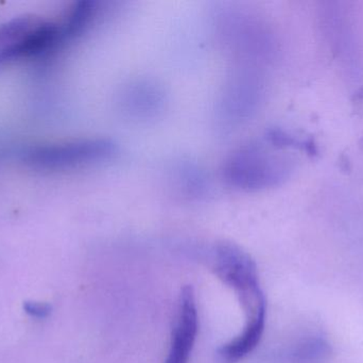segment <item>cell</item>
Here are the masks:
<instances>
[{
  "label": "cell",
  "instance_id": "obj_2",
  "mask_svg": "<svg viewBox=\"0 0 363 363\" xmlns=\"http://www.w3.org/2000/svg\"><path fill=\"white\" fill-rule=\"evenodd\" d=\"M61 43V25L34 15L15 17L0 27V62L35 57Z\"/></svg>",
  "mask_w": 363,
  "mask_h": 363
},
{
  "label": "cell",
  "instance_id": "obj_1",
  "mask_svg": "<svg viewBox=\"0 0 363 363\" xmlns=\"http://www.w3.org/2000/svg\"><path fill=\"white\" fill-rule=\"evenodd\" d=\"M296 168L294 158L273 153L262 144L240 149L226 162V180L240 189L260 190L279 185Z\"/></svg>",
  "mask_w": 363,
  "mask_h": 363
},
{
  "label": "cell",
  "instance_id": "obj_6",
  "mask_svg": "<svg viewBox=\"0 0 363 363\" xmlns=\"http://www.w3.org/2000/svg\"><path fill=\"white\" fill-rule=\"evenodd\" d=\"M23 309L28 315L35 318H46L51 313V306L46 303L26 302Z\"/></svg>",
  "mask_w": 363,
  "mask_h": 363
},
{
  "label": "cell",
  "instance_id": "obj_5",
  "mask_svg": "<svg viewBox=\"0 0 363 363\" xmlns=\"http://www.w3.org/2000/svg\"><path fill=\"white\" fill-rule=\"evenodd\" d=\"M330 345L321 335H313L301 340L292 349L290 359L294 363H321L330 357Z\"/></svg>",
  "mask_w": 363,
  "mask_h": 363
},
{
  "label": "cell",
  "instance_id": "obj_3",
  "mask_svg": "<svg viewBox=\"0 0 363 363\" xmlns=\"http://www.w3.org/2000/svg\"><path fill=\"white\" fill-rule=\"evenodd\" d=\"M118 151L111 140L84 141L38 147L28 153V163L43 170H66L112 157Z\"/></svg>",
  "mask_w": 363,
  "mask_h": 363
},
{
  "label": "cell",
  "instance_id": "obj_4",
  "mask_svg": "<svg viewBox=\"0 0 363 363\" xmlns=\"http://www.w3.org/2000/svg\"><path fill=\"white\" fill-rule=\"evenodd\" d=\"M199 330V315L194 289L182 290L179 315L172 334V345L165 363H188Z\"/></svg>",
  "mask_w": 363,
  "mask_h": 363
}]
</instances>
